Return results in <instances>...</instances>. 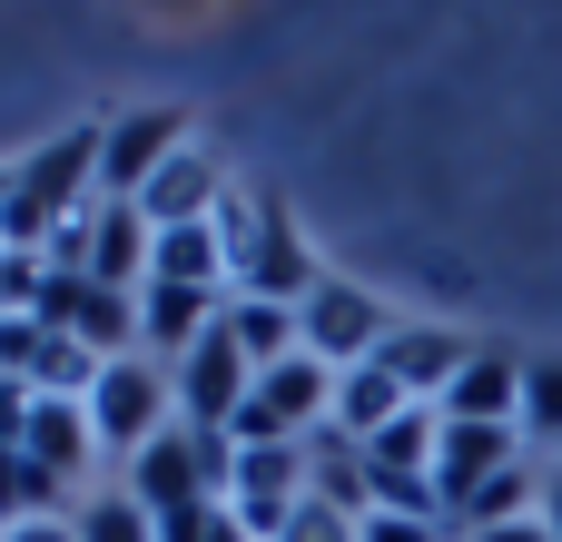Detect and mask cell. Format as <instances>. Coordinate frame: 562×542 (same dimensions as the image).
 Returning <instances> with one entry per match:
<instances>
[{
    "instance_id": "obj_17",
    "label": "cell",
    "mask_w": 562,
    "mask_h": 542,
    "mask_svg": "<svg viewBox=\"0 0 562 542\" xmlns=\"http://www.w3.org/2000/svg\"><path fill=\"white\" fill-rule=\"evenodd\" d=\"M227 336H237V355L267 375V365H286V355H306V336H296V306H267V296H227Z\"/></svg>"
},
{
    "instance_id": "obj_12",
    "label": "cell",
    "mask_w": 562,
    "mask_h": 542,
    "mask_svg": "<svg viewBox=\"0 0 562 542\" xmlns=\"http://www.w3.org/2000/svg\"><path fill=\"white\" fill-rule=\"evenodd\" d=\"M375 365H385V375H395V385H405L415 405H445V385H454V375L474 365V346H464L454 326H395Z\"/></svg>"
},
{
    "instance_id": "obj_23",
    "label": "cell",
    "mask_w": 562,
    "mask_h": 542,
    "mask_svg": "<svg viewBox=\"0 0 562 542\" xmlns=\"http://www.w3.org/2000/svg\"><path fill=\"white\" fill-rule=\"evenodd\" d=\"M366 542H454L445 523H415V513H366Z\"/></svg>"
},
{
    "instance_id": "obj_5",
    "label": "cell",
    "mask_w": 562,
    "mask_h": 542,
    "mask_svg": "<svg viewBox=\"0 0 562 542\" xmlns=\"http://www.w3.org/2000/svg\"><path fill=\"white\" fill-rule=\"evenodd\" d=\"M296 336H306V355H316V365H336V375H346V365H375V355H385L395 316H385V306H375L366 286L326 276V286H316V296L296 306Z\"/></svg>"
},
{
    "instance_id": "obj_13",
    "label": "cell",
    "mask_w": 562,
    "mask_h": 542,
    "mask_svg": "<svg viewBox=\"0 0 562 542\" xmlns=\"http://www.w3.org/2000/svg\"><path fill=\"white\" fill-rule=\"evenodd\" d=\"M435 415H445V425H524V365L494 355V346H474V365L445 385Z\"/></svg>"
},
{
    "instance_id": "obj_7",
    "label": "cell",
    "mask_w": 562,
    "mask_h": 542,
    "mask_svg": "<svg viewBox=\"0 0 562 542\" xmlns=\"http://www.w3.org/2000/svg\"><path fill=\"white\" fill-rule=\"evenodd\" d=\"M217 504L247 523V542H277L286 513L306 504V444H237V474H227Z\"/></svg>"
},
{
    "instance_id": "obj_14",
    "label": "cell",
    "mask_w": 562,
    "mask_h": 542,
    "mask_svg": "<svg viewBox=\"0 0 562 542\" xmlns=\"http://www.w3.org/2000/svg\"><path fill=\"white\" fill-rule=\"evenodd\" d=\"M20 454L49 474V484H79L89 464H99V434H89V405H59V395H40L30 405V425H20Z\"/></svg>"
},
{
    "instance_id": "obj_26",
    "label": "cell",
    "mask_w": 562,
    "mask_h": 542,
    "mask_svg": "<svg viewBox=\"0 0 562 542\" xmlns=\"http://www.w3.org/2000/svg\"><path fill=\"white\" fill-rule=\"evenodd\" d=\"M543 533L562 542V464H553V474H543Z\"/></svg>"
},
{
    "instance_id": "obj_15",
    "label": "cell",
    "mask_w": 562,
    "mask_h": 542,
    "mask_svg": "<svg viewBox=\"0 0 562 542\" xmlns=\"http://www.w3.org/2000/svg\"><path fill=\"white\" fill-rule=\"evenodd\" d=\"M217 316H227V296H207V286H138V346L168 355V365H178Z\"/></svg>"
},
{
    "instance_id": "obj_10",
    "label": "cell",
    "mask_w": 562,
    "mask_h": 542,
    "mask_svg": "<svg viewBox=\"0 0 562 542\" xmlns=\"http://www.w3.org/2000/svg\"><path fill=\"white\" fill-rule=\"evenodd\" d=\"M148 257H158V227H148L138 207L99 197V207H89V257H79V276H89V286L138 296V286H148Z\"/></svg>"
},
{
    "instance_id": "obj_1",
    "label": "cell",
    "mask_w": 562,
    "mask_h": 542,
    "mask_svg": "<svg viewBox=\"0 0 562 542\" xmlns=\"http://www.w3.org/2000/svg\"><path fill=\"white\" fill-rule=\"evenodd\" d=\"M99 188V128H59V138H40L20 168H10V197H0V247H49L59 227H79L89 197Z\"/></svg>"
},
{
    "instance_id": "obj_9",
    "label": "cell",
    "mask_w": 562,
    "mask_h": 542,
    "mask_svg": "<svg viewBox=\"0 0 562 542\" xmlns=\"http://www.w3.org/2000/svg\"><path fill=\"white\" fill-rule=\"evenodd\" d=\"M227 197H237V188H227V168H217V158L188 138V148H178V158H168V168L138 188V217H148V227H207Z\"/></svg>"
},
{
    "instance_id": "obj_18",
    "label": "cell",
    "mask_w": 562,
    "mask_h": 542,
    "mask_svg": "<svg viewBox=\"0 0 562 542\" xmlns=\"http://www.w3.org/2000/svg\"><path fill=\"white\" fill-rule=\"evenodd\" d=\"M40 513H59V484L20 454V444H0V533H20V523H40Z\"/></svg>"
},
{
    "instance_id": "obj_21",
    "label": "cell",
    "mask_w": 562,
    "mask_h": 542,
    "mask_svg": "<svg viewBox=\"0 0 562 542\" xmlns=\"http://www.w3.org/2000/svg\"><path fill=\"white\" fill-rule=\"evenodd\" d=\"M158 542H247V523H237V513H227V504L207 494V504L168 513V523H158Z\"/></svg>"
},
{
    "instance_id": "obj_16",
    "label": "cell",
    "mask_w": 562,
    "mask_h": 542,
    "mask_svg": "<svg viewBox=\"0 0 562 542\" xmlns=\"http://www.w3.org/2000/svg\"><path fill=\"white\" fill-rule=\"evenodd\" d=\"M395 415H415V395H405L385 365H346V375H336V415H326V434H346V444H375Z\"/></svg>"
},
{
    "instance_id": "obj_11",
    "label": "cell",
    "mask_w": 562,
    "mask_h": 542,
    "mask_svg": "<svg viewBox=\"0 0 562 542\" xmlns=\"http://www.w3.org/2000/svg\"><path fill=\"white\" fill-rule=\"evenodd\" d=\"M207 494H217V484H207V464H198V434H188V425H178V434H158V444L128 464V504H138V513H158V523H168V513H188V504H207Z\"/></svg>"
},
{
    "instance_id": "obj_2",
    "label": "cell",
    "mask_w": 562,
    "mask_h": 542,
    "mask_svg": "<svg viewBox=\"0 0 562 542\" xmlns=\"http://www.w3.org/2000/svg\"><path fill=\"white\" fill-rule=\"evenodd\" d=\"M217 237H227V296H267V306H306L326 276L306 257V237L267 207V197H227L217 207Z\"/></svg>"
},
{
    "instance_id": "obj_3",
    "label": "cell",
    "mask_w": 562,
    "mask_h": 542,
    "mask_svg": "<svg viewBox=\"0 0 562 542\" xmlns=\"http://www.w3.org/2000/svg\"><path fill=\"white\" fill-rule=\"evenodd\" d=\"M89 434H99V454H119V464H138L158 434H178V385H168V365H158V355L99 365V385H89Z\"/></svg>"
},
{
    "instance_id": "obj_24",
    "label": "cell",
    "mask_w": 562,
    "mask_h": 542,
    "mask_svg": "<svg viewBox=\"0 0 562 542\" xmlns=\"http://www.w3.org/2000/svg\"><path fill=\"white\" fill-rule=\"evenodd\" d=\"M0 542H79V523L69 513H40V523H20V533H0Z\"/></svg>"
},
{
    "instance_id": "obj_20",
    "label": "cell",
    "mask_w": 562,
    "mask_h": 542,
    "mask_svg": "<svg viewBox=\"0 0 562 542\" xmlns=\"http://www.w3.org/2000/svg\"><path fill=\"white\" fill-rule=\"evenodd\" d=\"M524 444H562V355L524 365Z\"/></svg>"
},
{
    "instance_id": "obj_22",
    "label": "cell",
    "mask_w": 562,
    "mask_h": 542,
    "mask_svg": "<svg viewBox=\"0 0 562 542\" xmlns=\"http://www.w3.org/2000/svg\"><path fill=\"white\" fill-rule=\"evenodd\" d=\"M277 542H366V523H356V513H336V504H316V494H306V504H296V513H286V533Z\"/></svg>"
},
{
    "instance_id": "obj_6",
    "label": "cell",
    "mask_w": 562,
    "mask_h": 542,
    "mask_svg": "<svg viewBox=\"0 0 562 542\" xmlns=\"http://www.w3.org/2000/svg\"><path fill=\"white\" fill-rule=\"evenodd\" d=\"M168 385H178V425H198V434H227L237 425V405H247V385H257V365L237 355V336H227V316L168 365Z\"/></svg>"
},
{
    "instance_id": "obj_25",
    "label": "cell",
    "mask_w": 562,
    "mask_h": 542,
    "mask_svg": "<svg viewBox=\"0 0 562 542\" xmlns=\"http://www.w3.org/2000/svg\"><path fill=\"white\" fill-rule=\"evenodd\" d=\"M474 542H553V533H543V513H524V523H494V533H474Z\"/></svg>"
},
{
    "instance_id": "obj_19",
    "label": "cell",
    "mask_w": 562,
    "mask_h": 542,
    "mask_svg": "<svg viewBox=\"0 0 562 542\" xmlns=\"http://www.w3.org/2000/svg\"><path fill=\"white\" fill-rule=\"evenodd\" d=\"M69 523H79V542H158V513H138L128 484L89 494V513H69Z\"/></svg>"
},
{
    "instance_id": "obj_8",
    "label": "cell",
    "mask_w": 562,
    "mask_h": 542,
    "mask_svg": "<svg viewBox=\"0 0 562 542\" xmlns=\"http://www.w3.org/2000/svg\"><path fill=\"white\" fill-rule=\"evenodd\" d=\"M178 148H188V118H178V109H128V118H109V128H99V197L138 207V188H148Z\"/></svg>"
},
{
    "instance_id": "obj_4",
    "label": "cell",
    "mask_w": 562,
    "mask_h": 542,
    "mask_svg": "<svg viewBox=\"0 0 562 542\" xmlns=\"http://www.w3.org/2000/svg\"><path fill=\"white\" fill-rule=\"evenodd\" d=\"M326 415H336V365L286 355V365H267V375L247 385V405H237L227 434H237V444H316Z\"/></svg>"
}]
</instances>
